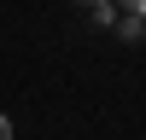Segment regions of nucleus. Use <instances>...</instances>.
I'll list each match as a JSON object with an SVG mask.
<instances>
[{"mask_svg":"<svg viewBox=\"0 0 146 140\" xmlns=\"http://www.w3.org/2000/svg\"><path fill=\"white\" fill-rule=\"evenodd\" d=\"M0 140H12V123H6V111H0Z\"/></svg>","mask_w":146,"mask_h":140,"instance_id":"f03ea898","label":"nucleus"},{"mask_svg":"<svg viewBox=\"0 0 146 140\" xmlns=\"http://www.w3.org/2000/svg\"><path fill=\"white\" fill-rule=\"evenodd\" d=\"M123 6H129V18H140V23H146V0H123Z\"/></svg>","mask_w":146,"mask_h":140,"instance_id":"f257e3e1","label":"nucleus"},{"mask_svg":"<svg viewBox=\"0 0 146 140\" xmlns=\"http://www.w3.org/2000/svg\"><path fill=\"white\" fill-rule=\"evenodd\" d=\"M88 6H94V0H88Z\"/></svg>","mask_w":146,"mask_h":140,"instance_id":"7ed1b4c3","label":"nucleus"}]
</instances>
